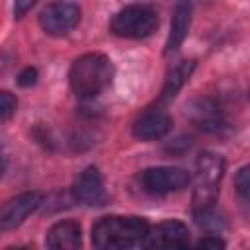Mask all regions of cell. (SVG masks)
<instances>
[{
	"label": "cell",
	"mask_w": 250,
	"mask_h": 250,
	"mask_svg": "<svg viewBox=\"0 0 250 250\" xmlns=\"http://www.w3.org/2000/svg\"><path fill=\"white\" fill-rule=\"evenodd\" d=\"M148 223L143 217H102L92 227V244L100 250H123L145 242Z\"/></svg>",
	"instance_id": "cell-1"
},
{
	"label": "cell",
	"mask_w": 250,
	"mask_h": 250,
	"mask_svg": "<svg viewBox=\"0 0 250 250\" xmlns=\"http://www.w3.org/2000/svg\"><path fill=\"white\" fill-rule=\"evenodd\" d=\"M113 78V64L109 57L102 53H84L80 55L68 72L70 88L80 98H96L102 94Z\"/></svg>",
	"instance_id": "cell-2"
},
{
	"label": "cell",
	"mask_w": 250,
	"mask_h": 250,
	"mask_svg": "<svg viewBox=\"0 0 250 250\" xmlns=\"http://www.w3.org/2000/svg\"><path fill=\"white\" fill-rule=\"evenodd\" d=\"M225 174V160L215 152L199 154L195 162V188L191 197V211L217 203L219 186Z\"/></svg>",
	"instance_id": "cell-3"
},
{
	"label": "cell",
	"mask_w": 250,
	"mask_h": 250,
	"mask_svg": "<svg viewBox=\"0 0 250 250\" xmlns=\"http://www.w3.org/2000/svg\"><path fill=\"white\" fill-rule=\"evenodd\" d=\"M158 14L145 4H131L119 10L111 20V31L125 39H143L156 31Z\"/></svg>",
	"instance_id": "cell-4"
},
{
	"label": "cell",
	"mask_w": 250,
	"mask_h": 250,
	"mask_svg": "<svg viewBox=\"0 0 250 250\" xmlns=\"http://www.w3.org/2000/svg\"><path fill=\"white\" fill-rule=\"evenodd\" d=\"M139 182L146 193L168 195L188 188L189 174L176 166H152L139 174Z\"/></svg>",
	"instance_id": "cell-5"
},
{
	"label": "cell",
	"mask_w": 250,
	"mask_h": 250,
	"mask_svg": "<svg viewBox=\"0 0 250 250\" xmlns=\"http://www.w3.org/2000/svg\"><path fill=\"white\" fill-rule=\"evenodd\" d=\"M80 21V8L68 0L51 2L39 16V23L47 35L62 37L70 33Z\"/></svg>",
	"instance_id": "cell-6"
},
{
	"label": "cell",
	"mask_w": 250,
	"mask_h": 250,
	"mask_svg": "<svg viewBox=\"0 0 250 250\" xmlns=\"http://www.w3.org/2000/svg\"><path fill=\"white\" fill-rule=\"evenodd\" d=\"M41 203H43L41 191H23V193L8 199L0 207V230L18 229Z\"/></svg>",
	"instance_id": "cell-7"
},
{
	"label": "cell",
	"mask_w": 250,
	"mask_h": 250,
	"mask_svg": "<svg viewBox=\"0 0 250 250\" xmlns=\"http://www.w3.org/2000/svg\"><path fill=\"white\" fill-rule=\"evenodd\" d=\"M143 244L148 248H188L189 230L180 221H162L152 230H148Z\"/></svg>",
	"instance_id": "cell-8"
},
{
	"label": "cell",
	"mask_w": 250,
	"mask_h": 250,
	"mask_svg": "<svg viewBox=\"0 0 250 250\" xmlns=\"http://www.w3.org/2000/svg\"><path fill=\"white\" fill-rule=\"evenodd\" d=\"M72 195L76 201L90 205V207H98L105 203L107 195L104 188V178L96 166H88L80 172V176L76 178L72 186Z\"/></svg>",
	"instance_id": "cell-9"
},
{
	"label": "cell",
	"mask_w": 250,
	"mask_h": 250,
	"mask_svg": "<svg viewBox=\"0 0 250 250\" xmlns=\"http://www.w3.org/2000/svg\"><path fill=\"white\" fill-rule=\"evenodd\" d=\"M170 129H172V117L160 107H150L143 111L133 123V135L139 141H158L166 137Z\"/></svg>",
	"instance_id": "cell-10"
},
{
	"label": "cell",
	"mask_w": 250,
	"mask_h": 250,
	"mask_svg": "<svg viewBox=\"0 0 250 250\" xmlns=\"http://www.w3.org/2000/svg\"><path fill=\"white\" fill-rule=\"evenodd\" d=\"M188 115L199 129L207 133H219L223 127H227V117L223 107L211 98L193 100L188 107Z\"/></svg>",
	"instance_id": "cell-11"
},
{
	"label": "cell",
	"mask_w": 250,
	"mask_h": 250,
	"mask_svg": "<svg viewBox=\"0 0 250 250\" xmlns=\"http://www.w3.org/2000/svg\"><path fill=\"white\" fill-rule=\"evenodd\" d=\"M45 244L53 250H76L82 244V230L76 221L55 223L45 236Z\"/></svg>",
	"instance_id": "cell-12"
},
{
	"label": "cell",
	"mask_w": 250,
	"mask_h": 250,
	"mask_svg": "<svg viewBox=\"0 0 250 250\" xmlns=\"http://www.w3.org/2000/svg\"><path fill=\"white\" fill-rule=\"evenodd\" d=\"M189 25H191V2L178 0L176 8H174L172 23H170V33L166 39V55L176 53L182 47V43L186 41V37L189 33Z\"/></svg>",
	"instance_id": "cell-13"
},
{
	"label": "cell",
	"mask_w": 250,
	"mask_h": 250,
	"mask_svg": "<svg viewBox=\"0 0 250 250\" xmlns=\"http://www.w3.org/2000/svg\"><path fill=\"white\" fill-rule=\"evenodd\" d=\"M193 68H195V61H182V62H178L166 74V80H164V86H162V92H160V102L174 100L176 94L182 90V86L189 80Z\"/></svg>",
	"instance_id": "cell-14"
},
{
	"label": "cell",
	"mask_w": 250,
	"mask_h": 250,
	"mask_svg": "<svg viewBox=\"0 0 250 250\" xmlns=\"http://www.w3.org/2000/svg\"><path fill=\"white\" fill-rule=\"evenodd\" d=\"M193 219H195L197 227L201 230L209 232V234H217L227 227L225 217L217 211L215 205H209V207H203V209H195L193 211Z\"/></svg>",
	"instance_id": "cell-15"
},
{
	"label": "cell",
	"mask_w": 250,
	"mask_h": 250,
	"mask_svg": "<svg viewBox=\"0 0 250 250\" xmlns=\"http://www.w3.org/2000/svg\"><path fill=\"white\" fill-rule=\"evenodd\" d=\"M16 107H18L16 96L8 90H0V123L12 119V115L16 113Z\"/></svg>",
	"instance_id": "cell-16"
},
{
	"label": "cell",
	"mask_w": 250,
	"mask_h": 250,
	"mask_svg": "<svg viewBox=\"0 0 250 250\" xmlns=\"http://www.w3.org/2000/svg\"><path fill=\"white\" fill-rule=\"evenodd\" d=\"M234 189H236V193L240 195L242 203L246 205L248 193H250V168H248V166H242V168L236 172V176H234Z\"/></svg>",
	"instance_id": "cell-17"
},
{
	"label": "cell",
	"mask_w": 250,
	"mask_h": 250,
	"mask_svg": "<svg viewBox=\"0 0 250 250\" xmlns=\"http://www.w3.org/2000/svg\"><path fill=\"white\" fill-rule=\"evenodd\" d=\"M195 246H197V248H211V250H219V248H225L227 244H225V240H223V238H219L217 234H207V236H203L201 240H197V242H195Z\"/></svg>",
	"instance_id": "cell-18"
},
{
	"label": "cell",
	"mask_w": 250,
	"mask_h": 250,
	"mask_svg": "<svg viewBox=\"0 0 250 250\" xmlns=\"http://www.w3.org/2000/svg\"><path fill=\"white\" fill-rule=\"evenodd\" d=\"M35 82H37V68H33V66L23 68L20 72V76H18V84L20 86H31Z\"/></svg>",
	"instance_id": "cell-19"
},
{
	"label": "cell",
	"mask_w": 250,
	"mask_h": 250,
	"mask_svg": "<svg viewBox=\"0 0 250 250\" xmlns=\"http://www.w3.org/2000/svg\"><path fill=\"white\" fill-rule=\"evenodd\" d=\"M35 2H37V0H14V14H16V18L25 16L27 10H29Z\"/></svg>",
	"instance_id": "cell-20"
},
{
	"label": "cell",
	"mask_w": 250,
	"mask_h": 250,
	"mask_svg": "<svg viewBox=\"0 0 250 250\" xmlns=\"http://www.w3.org/2000/svg\"><path fill=\"white\" fill-rule=\"evenodd\" d=\"M6 172V158L0 154V178H2V174Z\"/></svg>",
	"instance_id": "cell-21"
}]
</instances>
